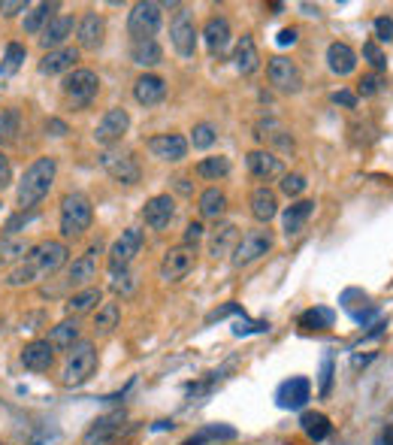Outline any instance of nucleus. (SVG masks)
<instances>
[{"mask_svg":"<svg viewBox=\"0 0 393 445\" xmlns=\"http://www.w3.org/2000/svg\"><path fill=\"white\" fill-rule=\"evenodd\" d=\"M34 219H36V212H34V209H31V212H19V215H16V219H9V221H6V234H4V236H12V234H16V231H19V227H24V224H31Z\"/></svg>","mask_w":393,"mask_h":445,"instance_id":"obj_53","label":"nucleus"},{"mask_svg":"<svg viewBox=\"0 0 393 445\" xmlns=\"http://www.w3.org/2000/svg\"><path fill=\"white\" fill-rule=\"evenodd\" d=\"M300 430L312 442H324L330 434H333V424H330V418L324 412H302L300 415Z\"/></svg>","mask_w":393,"mask_h":445,"instance_id":"obj_36","label":"nucleus"},{"mask_svg":"<svg viewBox=\"0 0 393 445\" xmlns=\"http://www.w3.org/2000/svg\"><path fill=\"white\" fill-rule=\"evenodd\" d=\"M230 36H233L230 21L224 16H212L206 24H203V40H206L212 55H224L227 46H230Z\"/></svg>","mask_w":393,"mask_h":445,"instance_id":"obj_26","label":"nucleus"},{"mask_svg":"<svg viewBox=\"0 0 393 445\" xmlns=\"http://www.w3.org/2000/svg\"><path fill=\"white\" fill-rule=\"evenodd\" d=\"M67 258H70V249L61 243V239H43V243L31 246L28 258L21 264H16V270L6 276V285L9 288H24V285H34L40 279H49L55 276L58 270L67 266Z\"/></svg>","mask_w":393,"mask_h":445,"instance_id":"obj_1","label":"nucleus"},{"mask_svg":"<svg viewBox=\"0 0 393 445\" xmlns=\"http://www.w3.org/2000/svg\"><path fill=\"white\" fill-rule=\"evenodd\" d=\"M112 291L116 294H121V297H131L133 291H136V279L124 270V273H116V279H112Z\"/></svg>","mask_w":393,"mask_h":445,"instance_id":"obj_50","label":"nucleus"},{"mask_svg":"<svg viewBox=\"0 0 393 445\" xmlns=\"http://www.w3.org/2000/svg\"><path fill=\"white\" fill-rule=\"evenodd\" d=\"M94 221V206L91 200L79 191H73L61 200V236L64 239H79Z\"/></svg>","mask_w":393,"mask_h":445,"instance_id":"obj_3","label":"nucleus"},{"mask_svg":"<svg viewBox=\"0 0 393 445\" xmlns=\"http://www.w3.org/2000/svg\"><path fill=\"white\" fill-rule=\"evenodd\" d=\"M363 58L369 61V67L382 76L384 70H387V58H384V52L382 49H378V43L375 40H369V43H363Z\"/></svg>","mask_w":393,"mask_h":445,"instance_id":"obj_46","label":"nucleus"},{"mask_svg":"<svg viewBox=\"0 0 393 445\" xmlns=\"http://www.w3.org/2000/svg\"><path fill=\"white\" fill-rule=\"evenodd\" d=\"M266 76H270V85L282 94H297L302 91V73L297 67V61H290L285 55H275L266 64Z\"/></svg>","mask_w":393,"mask_h":445,"instance_id":"obj_11","label":"nucleus"},{"mask_svg":"<svg viewBox=\"0 0 393 445\" xmlns=\"http://www.w3.org/2000/svg\"><path fill=\"white\" fill-rule=\"evenodd\" d=\"M19 127H21V112L16 106L0 112V143H12L19 136Z\"/></svg>","mask_w":393,"mask_h":445,"instance_id":"obj_43","label":"nucleus"},{"mask_svg":"<svg viewBox=\"0 0 393 445\" xmlns=\"http://www.w3.org/2000/svg\"><path fill=\"white\" fill-rule=\"evenodd\" d=\"M372 31H375V40L378 43H390L393 40V19L390 16H378L372 21Z\"/></svg>","mask_w":393,"mask_h":445,"instance_id":"obj_51","label":"nucleus"},{"mask_svg":"<svg viewBox=\"0 0 393 445\" xmlns=\"http://www.w3.org/2000/svg\"><path fill=\"white\" fill-rule=\"evenodd\" d=\"M100 243L91 246L85 254H79L73 264H70V270H67V285L73 288H88L97 279V266H100Z\"/></svg>","mask_w":393,"mask_h":445,"instance_id":"obj_17","label":"nucleus"},{"mask_svg":"<svg viewBox=\"0 0 393 445\" xmlns=\"http://www.w3.org/2000/svg\"><path fill=\"white\" fill-rule=\"evenodd\" d=\"M100 303H103V291L94 288V285H88V288H82V291H76L73 297H67L64 312H67L70 318H79V315H88L91 309H97Z\"/></svg>","mask_w":393,"mask_h":445,"instance_id":"obj_30","label":"nucleus"},{"mask_svg":"<svg viewBox=\"0 0 393 445\" xmlns=\"http://www.w3.org/2000/svg\"><path fill=\"white\" fill-rule=\"evenodd\" d=\"M97 373V349L94 342L79 339L76 346L67 351V361H64V370H61V381L67 388H79L85 385L88 379Z\"/></svg>","mask_w":393,"mask_h":445,"instance_id":"obj_4","label":"nucleus"},{"mask_svg":"<svg viewBox=\"0 0 393 445\" xmlns=\"http://www.w3.org/2000/svg\"><path fill=\"white\" fill-rule=\"evenodd\" d=\"M233 61H236V70L243 73V76H251V73L260 67V52H257V43H255V36H251V34L239 36Z\"/></svg>","mask_w":393,"mask_h":445,"instance_id":"obj_31","label":"nucleus"},{"mask_svg":"<svg viewBox=\"0 0 393 445\" xmlns=\"http://www.w3.org/2000/svg\"><path fill=\"white\" fill-rule=\"evenodd\" d=\"M121 421H124V415L121 412H112V415H103V418H97V421L85 430V436H82V445H109L112 439L118 436V430H121Z\"/></svg>","mask_w":393,"mask_h":445,"instance_id":"obj_23","label":"nucleus"},{"mask_svg":"<svg viewBox=\"0 0 393 445\" xmlns=\"http://www.w3.org/2000/svg\"><path fill=\"white\" fill-rule=\"evenodd\" d=\"M46 134H49V136H67L70 127L61 121V119H49V121H46Z\"/></svg>","mask_w":393,"mask_h":445,"instance_id":"obj_57","label":"nucleus"},{"mask_svg":"<svg viewBox=\"0 0 393 445\" xmlns=\"http://www.w3.org/2000/svg\"><path fill=\"white\" fill-rule=\"evenodd\" d=\"M239 434L233 427H227V424H209V427H203L197 430V434L191 439H185L182 445H218L221 439H236Z\"/></svg>","mask_w":393,"mask_h":445,"instance_id":"obj_40","label":"nucleus"},{"mask_svg":"<svg viewBox=\"0 0 393 445\" xmlns=\"http://www.w3.org/2000/svg\"><path fill=\"white\" fill-rule=\"evenodd\" d=\"M121 321V306L118 303H100L97 312H94V334L97 336H109L112 330L118 327Z\"/></svg>","mask_w":393,"mask_h":445,"instance_id":"obj_39","label":"nucleus"},{"mask_svg":"<svg viewBox=\"0 0 393 445\" xmlns=\"http://www.w3.org/2000/svg\"><path fill=\"white\" fill-rule=\"evenodd\" d=\"M372 358H375V354H366V358H360V354H354V361H351V364H354V366H366Z\"/></svg>","mask_w":393,"mask_h":445,"instance_id":"obj_60","label":"nucleus"},{"mask_svg":"<svg viewBox=\"0 0 393 445\" xmlns=\"http://www.w3.org/2000/svg\"><path fill=\"white\" fill-rule=\"evenodd\" d=\"M215 139H218V127L215 124H209V121L194 124V131H191V146L194 149H209Z\"/></svg>","mask_w":393,"mask_h":445,"instance_id":"obj_44","label":"nucleus"},{"mask_svg":"<svg viewBox=\"0 0 393 445\" xmlns=\"http://www.w3.org/2000/svg\"><path fill=\"white\" fill-rule=\"evenodd\" d=\"M227 315H245V312H243V306H239V303H224L221 309H215V312L206 315V324L221 321V318H227Z\"/></svg>","mask_w":393,"mask_h":445,"instance_id":"obj_52","label":"nucleus"},{"mask_svg":"<svg viewBox=\"0 0 393 445\" xmlns=\"http://www.w3.org/2000/svg\"><path fill=\"white\" fill-rule=\"evenodd\" d=\"M133 97L139 106H158L163 97H167V82L155 73H143L133 82Z\"/></svg>","mask_w":393,"mask_h":445,"instance_id":"obj_24","label":"nucleus"},{"mask_svg":"<svg viewBox=\"0 0 393 445\" xmlns=\"http://www.w3.org/2000/svg\"><path fill=\"white\" fill-rule=\"evenodd\" d=\"M336 321V312L330 306H312L300 315V327L302 330H330Z\"/></svg>","mask_w":393,"mask_h":445,"instance_id":"obj_41","label":"nucleus"},{"mask_svg":"<svg viewBox=\"0 0 393 445\" xmlns=\"http://www.w3.org/2000/svg\"><path fill=\"white\" fill-rule=\"evenodd\" d=\"M103 36H106V21L100 12L88 9L85 16L76 21V40H79V49H85V52H97V49L103 46Z\"/></svg>","mask_w":393,"mask_h":445,"instance_id":"obj_15","label":"nucleus"},{"mask_svg":"<svg viewBox=\"0 0 393 445\" xmlns=\"http://www.w3.org/2000/svg\"><path fill=\"white\" fill-rule=\"evenodd\" d=\"M315 215V200H294L290 206L282 212V231L285 236H300L302 231H306L309 219Z\"/></svg>","mask_w":393,"mask_h":445,"instance_id":"obj_22","label":"nucleus"},{"mask_svg":"<svg viewBox=\"0 0 393 445\" xmlns=\"http://www.w3.org/2000/svg\"><path fill=\"white\" fill-rule=\"evenodd\" d=\"M382 88H384L382 76L369 73V76H363V79L357 82V97H375V94H382Z\"/></svg>","mask_w":393,"mask_h":445,"instance_id":"obj_48","label":"nucleus"},{"mask_svg":"<svg viewBox=\"0 0 393 445\" xmlns=\"http://www.w3.org/2000/svg\"><path fill=\"white\" fill-rule=\"evenodd\" d=\"M194 264H197V249L194 246H173L167 254H163V261H160V279L163 282H182V279L194 270Z\"/></svg>","mask_w":393,"mask_h":445,"instance_id":"obj_12","label":"nucleus"},{"mask_svg":"<svg viewBox=\"0 0 393 445\" xmlns=\"http://www.w3.org/2000/svg\"><path fill=\"white\" fill-rule=\"evenodd\" d=\"M203 231H206V227H203L200 221H191V224H188V227H185V246H194V249H197V243L203 239Z\"/></svg>","mask_w":393,"mask_h":445,"instance_id":"obj_55","label":"nucleus"},{"mask_svg":"<svg viewBox=\"0 0 393 445\" xmlns=\"http://www.w3.org/2000/svg\"><path fill=\"white\" fill-rule=\"evenodd\" d=\"M28 0H0V16H16V12H28Z\"/></svg>","mask_w":393,"mask_h":445,"instance_id":"obj_54","label":"nucleus"},{"mask_svg":"<svg viewBox=\"0 0 393 445\" xmlns=\"http://www.w3.org/2000/svg\"><path fill=\"white\" fill-rule=\"evenodd\" d=\"M131 61L136 64V67L151 70V67H158V64L163 61V49H160L158 40H136L131 46Z\"/></svg>","mask_w":393,"mask_h":445,"instance_id":"obj_33","label":"nucleus"},{"mask_svg":"<svg viewBox=\"0 0 393 445\" xmlns=\"http://www.w3.org/2000/svg\"><path fill=\"white\" fill-rule=\"evenodd\" d=\"M163 24V4L155 0H146V4H136L128 16V34L136 40H155V34Z\"/></svg>","mask_w":393,"mask_h":445,"instance_id":"obj_5","label":"nucleus"},{"mask_svg":"<svg viewBox=\"0 0 393 445\" xmlns=\"http://www.w3.org/2000/svg\"><path fill=\"white\" fill-rule=\"evenodd\" d=\"M197 209H200V219H215L218 221L221 215L227 212V194L221 188H206L197 200Z\"/></svg>","mask_w":393,"mask_h":445,"instance_id":"obj_35","label":"nucleus"},{"mask_svg":"<svg viewBox=\"0 0 393 445\" xmlns=\"http://www.w3.org/2000/svg\"><path fill=\"white\" fill-rule=\"evenodd\" d=\"M333 104H342V106L354 109V106H357V94H354V91H336L333 94Z\"/></svg>","mask_w":393,"mask_h":445,"instance_id":"obj_58","label":"nucleus"},{"mask_svg":"<svg viewBox=\"0 0 393 445\" xmlns=\"http://www.w3.org/2000/svg\"><path fill=\"white\" fill-rule=\"evenodd\" d=\"M0 445H4V442H0Z\"/></svg>","mask_w":393,"mask_h":445,"instance_id":"obj_61","label":"nucleus"},{"mask_svg":"<svg viewBox=\"0 0 393 445\" xmlns=\"http://www.w3.org/2000/svg\"><path fill=\"white\" fill-rule=\"evenodd\" d=\"M55 364V349L46 339H34L21 349V366L31 373H49Z\"/></svg>","mask_w":393,"mask_h":445,"instance_id":"obj_20","label":"nucleus"},{"mask_svg":"<svg viewBox=\"0 0 393 445\" xmlns=\"http://www.w3.org/2000/svg\"><path fill=\"white\" fill-rule=\"evenodd\" d=\"M143 243H146V236H143L139 227H128V231H121V236L109 249V270L112 273H124V270H128L136 254L143 251Z\"/></svg>","mask_w":393,"mask_h":445,"instance_id":"obj_9","label":"nucleus"},{"mask_svg":"<svg viewBox=\"0 0 393 445\" xmlns=\"http://www.w3.org/2000/svg\"><path fill=\"white\" fill-rule=\"evenodd\" d=\"M270 251H272V234L266 231V227H257V231L243 234V239H239L236 249L230 251L233 254L230 264L236 266V270H243V266L260 261L263 254H270Z\"/></svg>","mask_w":393,"mask_h":445,"instance_id":"obj_7","label":"nucleus"},{"mask_svg":"<svg viewBox=\"0 0 393 445\" xmlns=\"http://www.w3.org/2000/svg\"><path fill=\"white\" fill-rule=\"evenodd\" d=\"M100 167H103L109 173V179L118 182V185H136L143 179V170H139L136 158L131 151H121V149H106L103 155H100Z\"/></svg>","mask_w":393,"mask_h":445,"instance_id":"obj_8","label":"nucleus"},{"mask_svg":"<svg viewBox=\"0 0 393 445\" xmlns=\"http://www.w3.org/2000/svg\"><path fill=\"white\" fill-rule=\"evenodd\" d=\"M333 376H336V366H333V358L321 361V373H318V394L321 397H330V391H333Z\"/></svg>","mask_w":393,"mask_h":445,"instance_id":"obj_47","label":"nucleus"},{"mask_svg":"<svg viewBox=\"0 0 393 445\" xmlns=\"http://www.w3.org/2000/svg\"><path fill=\"white\" fill-rule=\"evenodd\" d=\"M312 400V381L306 376H290L275 388V406L285 412H297Z\"/></svg>","mask_w":393,"mask_h":445,"instance_id":"obj_13","label":"nucleus"},{"mask_svg":"<svg viewBox=\"0 0 393 445\" xmlns=\"http://www.w3.org/2000/svg\"><path fill=\"white\" fill-rule=\"evenodd\" d=\"M278 188H282V194L285 197H300L302 191L309 188V179L302 173H285L282 176V182H278Z\"/></svg>","mask_w":393,"mask_h":445,"instance_id":"obj_45","label":"nucleus"},{"mask_svg":"<svg viewBox=\"0 0 393 445\" xmlns=\"http://www.w3.org/2000/svg\"><path fill=\"white\" fill-rule=\"evenodd\" d=\"M297 40H300V34H297V28H285L282 34H278V40H275V43H278V46H294Z\"/></svg>","mask_w":393,"mask_h":445,"instance_id":"obj_59","label":"nucleus"},{"mask_svg":"<svg viewBox=\"0 0 393 445\" xmlns=\"http://www.w3.org/2000/svg\"><path fill=\"white\" fill-rule=\"evenodd\" d=\"M245 167H248V173L255 176V179H260V182H270V179H275V176H285L282 158H275L270 149H255V151H248V155H245Z\"/></svg>","mask_w":393,"mask_h":445,"instance_id":"obj_19","label":"nucleus"},{"mask_svg":"<svg viewBox=\"0 0 393 445\" xmlns=\"http://www.w3.org/2000/svg\"><path fill=\"white\" fill-rule=\"evenodd\" d=\"M197 24L191 19V12H188V6H179V12L173 16L170 21V43L173 49L179 52L182 58H194L197 55Z\"/></svg>","mask_w":393,"mask_h":445,"instance_id":"obj_10","label":"nucleus"},{"mask_svg":"<svg viewBox=\"0 0 393 445\" xmlns=\"http://www.w3.org/2000/svg\"><path fill=\"white\" fill-rule=\"evenodd\" d=\"M146 149L155 155L158 161H182L188 155V139L182 134H158V136H148L146 139Z\"/></svg>","mask_w":393,"mask_h":445,"instance_id":"obj_18","label":"nucleus"},{"mask_svg":"<svg viewBox=\"0 0 393 445\" xmlns=\"http://www.w3.org/2000/svg\"><path fill=\"white\" fill-rule=\"evenodd\" d=\"M100 91V76L88 67H76L73 73L64 76V97L76 109H85L91 106V100L97 97Z\"/></svg>","mask_w":393,"mask_h":445,"instance_id":"obj_6","label":"nucleus"},{"mask_svg":"<svg viewBox=\"0 0 393 445\" xmlns=\"http://www.w3.org/2000/svg\"><path fill=\"white\" fill-rule=\"evenodd\" d=\"M357 52L348 46V43H330L327 46V67L333 76H351L354 70H357Z\"/></svg>","mask_w":393,"mask_h":445,"instance_id":"obj_27","label":"nucleus"},{"mask_svg":"<svg viewBox=\"0 0 393 445\" xmlns=\"http://www.w3.org/2000/svg\"><path fill=\"white\" fill-rule=\"evenodd\" d=\"M61 4H36L24 12V34H43V28L55 19Z\"/></svg>","mask_w":393,"mask_h":445,"instance_id":"obj_38","label":"nucleus"},{"mask_svg":"<svg viewBox=\"0 0 393 445\" xmlns=\"http://www.w3.org/2000/svg\"><path fill=\"white\" fill-rule=\"evenodd\" d=\"M128 127H131V116H128V109H121V106H112L103 112V119L97 121L94 127V143L97 146H116L118 139L128 134Z\"/></svg>","mask_w":393,"mask_h":445,"instance_id":"obj_14","label":"nucleus"},{"mask_svg":"<svg viewBox=\"0 0 393 445\" xmlns=\"http://www.w3.org/2000/svg\"><path fill=\"white\" fill-rule=\"evenodd\" d=\"M73 31H76V19H73V16H55V19L43 28V34H40V46L46 49V52L64 49V43L73 36Z\"/></svg>","mask_w":393,"mask_h":445,"instance_id":"obj_21","label":"nucleus"},{"mask_svg":"<svg viewBox=\"0 0 393 445\" xmlns=\"http://www.w3.org/2000/svg\"><path fill=\"white\" fill-rule=\"evenodd\" d=\"M46 342H49V346H52L55 351H70L76 342H79V321H76V318H67V321L55 324L52 330H49Z\"/></svg>","mask_w":393,"mask_h":445,"instance_id":"obj_32","label":"nucleus"},{"mask_svg":"<svg viewBox=\"0 0 393 445\" xmlns=\"http://www.w3.org/2000/svg\"><path fill=\"white\" fill-rule=\"evenodd\" d=\"M31 243L24 236H0V266H12L21 264L28 258Z\"/></svg>","mask_w":393,"mask_h":445,"instance_id":"obj_37","label":"nucleus"},{"mask_svg":"<svg viewBox=\"0 0 393 445\" xmlns=\"http://www.w3.org/2000/svg\"><path fill=\"white\" fill-rule=\"evenodd\" d=\"M251 215H255V221H260V224H270L278 215V197L272 188L257 185L251 191Z\"/></svg>","mask_w":393,"mask_h":445,"instance_id":"obj_28","label":"nucleus"},{"mask_svg":"<svg viewBox=\"0 0 393 445\" xmlns=\"http://www.w3.org/2000/svg\"><path fill=\"white\" fill-rule=\"evenodd\" d=\"M76 61H79V49L76 46H64L55 49V52H46L40 58V73L43 76H61V73H73Z\"/></svg>","mask_w":393,"mask_h":445,"instance_id":"obj_25","label":"nucleus"},{"mask_svg":"<svg viewBox=\"0 0 393 445\" xmlns=\"http://www.w3.org/2000/svg\"><path fill=\"white\" fill-rule=\"evenodd\" d=\"M239 227L233 224V221H221L218 227L212 231V236H209V254L215 261L218 258H224V254H230L233 249H236V243H239Z\"/></svg>","mask_w":393,"mask_h":445,"instance_id":"obj_29","label":"nucleus"},{"mask_svg":"<svg viewBox=\"0 0 393 445\" xmlns=\"http://www.w3.org/2000/svg\"><path fill=\"white\" fill-rule=\"evenodd\" d=\"M270 330V321H248L243 315L239 321L233 324V336H248V334H266Z\"/></svg>","mask_w":393,"mask_h":445,"instance_id":"obj_49","label":"nucleus"},{"mask_svg":"<svg viewBox=\"0 0 393 445\" xmlns=\"http://www.w3.org/2000/svg\"><path fill=\"white\" fill-rule=\"evenodd\" d=\"M230 170H233V164H230V158H224V155L200 158L197 167H194V173L200 176V179H206V182H218V179H224V176H230Z\"/></svg>","mask_w":393,"mask_h":445,"instance_id":"obj_34","label":"nucleus"},{"mask_svg":"<svg viewBox=\"0 0 393 445\" xmlns=\"http://www.w3.org/2000/svg\"><path fill=\"white\" fill-rule=\"evenodd\" d=\"M173 219H175V200L170 194H155L146 200V206H143L146 227H151V231H167Z\"/></svg>","mask_w":393,"mask_h":445,"instance_id":"obj_16","label":"nucleus"},{"mask_svg":"<svg viewBox=\"0 0 393 445\" xmlns=\"http://www.w3.org/2000/svg\"><path fill=\"white\" fill-rule=\"evenodd\" d=\"M9 185H12V164L4 151H0V191L9 188Z\"/></svg>","mask_w":393,"mask_h":445,"instance_id":"obj_56","label":"nucleus"},{"mask_svg":"<svg viewBox=\"0 0 393 445\" xmlns=\"http://www.w3.org/2000/svg\"><path fill=\"white\" fill-rule=\"evenodd\" d=\"M55 173H58V161L55 158H36L28 170H24L21 182H19V191H16V203L21 212H31L36 203H40L49 191L55 185Z\"/></svg>","mask_w":393,"mask_h":445,"instance_id":"obj_2","label":"nucleus"},{"mask_svg":"<svg viewBox=\"0 0 393 445\" xmlns=\"http://www.w3.org/2000/svg\"><path fill=\"white\" fill-rule=\"evenodd\" d=\"M24 58H28V49H24L21 43H9L6 52H4V61H0V76H12L21 70Z\"/></svg>","mask_w":393,"mask_h":445,"instance_id":"obj_42","label":"nucleus"}]
</instances>
